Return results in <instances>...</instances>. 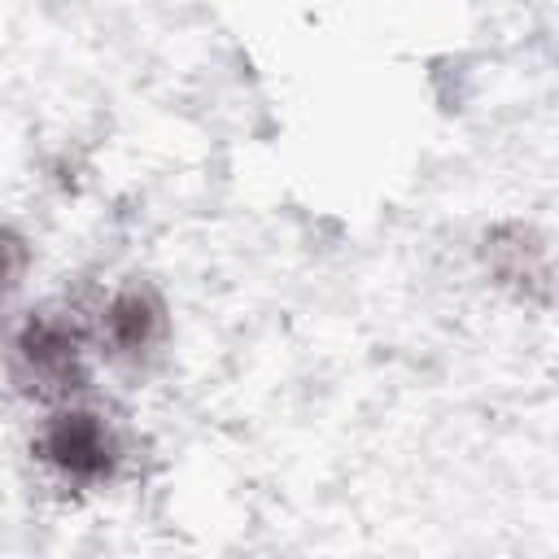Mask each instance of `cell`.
Instances as JSON below:
<instances>
[{
    "label": "cell",
    "instance_id": "277c9868",
    "mask_svg": "<svg viewBox=\"0 0 559 559\" xmlns=\"http://www.w3.org/2000/svg\"><path fill=\"white\" fill-rule=\"evenodd\" d=\"M22 266H26V249H22V240L9 236V231H0V297L17 284Z\"/></svg>",
    "mask_w": 559,
    "mask_h": 559
},
{
    "label": "cell",
    "instance_id": "3957f363",
    "mask_svg": "<svg viewBox=\"0 0 559 559\" xmlns=\"http://www.w3.org/2000/svg\"><path fill=\"white\" fill-rule=\"evenodd\" d=\"M162 332V301L148 288H122L105 310V341L114 354H144Z\"/></svg>",
    "mask_w": 559,
    "mask_h": 559
},
{
    "label": "cell",
    "instance_id": "7a4b0ae2",
    "mask_svg": "<svg viewBox=\"0 0 559 559\" xmlns=\"http://www.w3.org/2000/svg\"><path fill=\"white\" fill-rule=\"evenodd\" d=\"M39 450L44 459L66 476V480H79V485H96V480H109L114 467H118V437L114 428L92 415V411H61L44 437H39Z\"/></svg>",
    "mask_w": 559,
    "mask_h": 559
},
{
    "label": "cell",
    "instance_id": "6da1fadb",
    "mask_svg": "<svg viewBox=\"0 0 559 559\" xmlns=\"http://www.w3.org/2000/svg\"><path fill=\"white\" fill-rule=\"evenodd\" d=\"M13 371L35 397H66L87 384L79 332L61 319L35 314L13 336Z\"/></svg>",
    "mask_w": 559,
    "mask_h": 559
}]
</instances>
